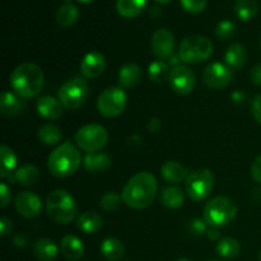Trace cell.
Segmentation results:
<instances>
[{"instance_id": "obj_33", "label": "cell", "mask_w": 261, "mask_h": 261, "mask_svg": "<svg viewBox=\"0 0 261 261\" xmlns=\"http://www.w3.org/2000/svg\"><path fill=\"white\" fill-rule=\"evenodd\" d=\"M257 10V0H236L234 3V12L241 20H251L256 17Z\"/></svg>"}, {"instance_id": "obj_3", "label": "cell", "mask_w": 261, "mask_h": 261, "mask_svg": "<svg viewBox=\"0 0 261 261\" xmlns=\"http://www.w3.org/2000/svg\"><path fill=\"white\" fill-rule=\"evenodd\" d=\"M81 165V152L71 142H65L58 145L50 153L47 160L48 171L58 178H66L74 175Z\"/></svg>"}, {"instance_id": "obj_37", "label": "cell", "mask_w": 261, "mask_h": 261, "mask_svg": "<svg viewBox=\"0 0 261 261\" xmlns=\"http://www.w3.org/2000/svg\"><path fill=\"white\" fill-rule=\"evenodd\" d=\"M180 3L186 12L191 14H199L206 8L208 0H180Z\"/></svg>"}, {"instance_id": "obj_9", "label": "cell", "mask_w": 261, "mask_h": 261, "mask_svg": "<svg viewBox=\"0 0 261 261\" xmlns=\"http://www.w3.org/2000/svg\"><path fill=\"white\" fill-rule=\"evenodd\" d=\"M214 188V175L208 168H200L188 176L185 190L193 201H203L211 195Z\"/></svg>"}, {"instance_id": "obj_26", "label": "cell", "mask_w": 261, "mask_h": 261, "mask_svg": "<svg viewBox=\"0 0 261 261\" xmlns=\"http://www.w3.org/2000/svg\"><path fill=\"white\" fill-rule=\"evenodd\" d=\"M161 201L170 209H177L185 203V194L177 186H167L161 193Z\"/></svg>"}, {"instance_id": "obj_31", "label": "cell", "mask_w": 261, "mask_h": 261, "mask_svg": "<svg viewBox=\"0 0 261 261\" xmlns=\"http://www.w3.org/2000/svg\"><path fill=\"white\" fill-rule=\"evenodd\" d=\"M63 138L60 127L54 124H45L38 129V139L45 145H58Z\"/></svg>"}, {"instance_id": "obj_22", "label": "cell", "mask_w": 261, "mask_h": 261, "mask_svg": "<svg viewBox=\"0 0 261 261\" xmlns=\"http://www.w3.org/2000/svg\"><path fill=\"white\" fill-rule=\"evenodd\" d=\"M111 158L106 153H88L83 160V166L88 172H105L111 167Z\"/></svg>"}, {"instance_id": "obj_30", "label": "cell", "mask_w": 261, "mask_h": 261, "mask_svg": "<svg viewBox=\"0 0 261 261\" xmlns=\"http://www.w3.org/2000/svg\"><path fill=\"white\" fill-rule=\"evenodd\" d=\"M79 18V9L73 3H65L56 12V22L60 27H71Z\"/></svg>"}, {"instance_id": "obj_35", "label": "cell", "mask_w": 261, "mask_h": 261, "mask_svg": "<svg viewBox=\"0 0 261 261\" xmlns=\"http://www.w3.org/2000/svg\"><path fill=\"white\" fill-rule=\"evenodd\" d=\"M121 200L122 198L117 195L116 193L107 191V193H105L103 195H102L101 201H99V206H101L105 212H115L119 209Z\"/></svg>"}, {"instance_id": "obj_25", "label": "cell", "mask_w": 261, "mask_h": 261, "mask_svg": "<svg viewBox=\"0 0 261 261\" xmlns=\"http://www.w3.org/2000/svg\"><path fill=\"white\" fill-rule=\"evenodd\" d=\"M23 103L12 92H3L0 99V111L5 117H14L22 112Z\"/></svg>"}, {"instance_id": "obj_48", "label": "cell", "mask_w": 261, "mask_h": 261, "mask_svg": "<svg viewBox=\"0 0 261 261\" xmlns=\"http://www.w3.org/2000/svg\"><path fill=\"white\" fill-rule=\"evenodd\" d=\"M155 2L161 3V4H168V3H170L171 0H155Z\"/></svg>"}, {"instance_id": "obj_28", "label": "cell", "mask_w": 261, "mask_h": 261, "mask_svg": "<svg viewBox=\"0 0 261 261\" xmlns=\"http://www.w3.org/2000/svg\"><path fill=\"white\" fill-rule=\"evenodd\" d=\"M147 0H116V10L121 17L135 18L144 10Z\"/></svg>"}, {"instance_id": "obj_43", "label": "cell", "mask_w": 261, "mask_h": 261, "mask_svg": "<svg viewBox=\"0 0 261 261\" xmlns=\"http://www.w3.org/2000/svg\"><path fill=\"white\" fill-rule=\"evenodd\" d=\"M251 82L256 86H261V63L255 65L251 70Z\"/></svg>"}, {"instance_id": "obj_39", "label": "cell", "mask_w": 261, "mask_h": 261, "mask_svg": "<svg viewBox=\"0 0 261 261\" xmlns=\"http://www.w3.org/2000/svg\"><path fill=\"white\" fill-rule=\"evenodd\" d=\"M0 198H2V204H0L2 208H5L12 200V191L5 182L0 184Z\"/></svg>"}, {"instance_id": "obj_24", "label": "cell", "mask_w": 261, "mask_h": 261, "mask_svg": "<svg viewBox=\"0 0 261 261\" xmlns=\"http://www.w3.org/2000/svg\"><path fill=\"white\" fill-rule=\"evenodd\" d=\"M161 175L167 182L178 184L188 178V171L176 161H167L161 168Z\"/></svg>"}, {"instance_id": "obj_21", "label": "cell", "mask_w": 261, "mask_h": 261, "mask_svg": "<svg viewBox=\"0 0 261 261\" xmlns=\"http://www.w3.org/2000/svg\"><path fill=\"white\" fill-rule=\"evenodd\" d=\"M41 177L40 170L36 167L32 163H24L20 167L17 168L14 172V176L9 180L15 181V182L20 184L23 186H32L38 182Z\"/></svg>"}, {"instance_id": "obj_18", "label": "cell", "mask_w": 261, "mask_h": 261, "mask_svg": "<svg viewBox=\"0 0 261 261\" xmlns=\"http://www.w3.org/2000/svg\"><path fill=\"white\" fill-rule=\"evenodd\" d=\"M60 249L64 256L69 260H79L84 256L83 242L74 234H66L61 239Z\"/></svg>"}, {"instance_id": "obj_7", "label": "cell", "mask_w": 261, "mask_h": 261, "mask_svg": "<svg viewBox=\"0 0 261 261\" xmlns=\"http://www.w3.org/2000/svg\"><path fill=\"white\" fill-rule=\"evenodd\" d=\"M89 97V86L82 76L66 81L58 92V99L68 110H76L83 106Z\"/></svg>"}, {"instance_id": "obj_42", "label": "cell", "mask_w": 261, "mask_h": 261, "mask_svg": "<svg viewBox=\"0 0 261 261\" xmlns=\"http://www.w3.org/2000/svg\"><path fill=\"white\" fill-rule=\"evenodd\" d=\"M13 229V223L12 219L8 218V217H2L0 218V232H2V236L5 237L12 232Z\"/></svg>"}, {"instance_id": "obj_8", "label": "cell", "mask_w": 261, "mask_h": 261, "mask_svg": "<svg viewBox=\"0 0 261 261\" xmlns=\"http://www.w3.org/2000/svg\"><path fill=\"white\" fill-rule=\"evenodd\" d=\"M74 140L79 149L87 153H96L107 144L109 134H107V130L101 125L88 124L76 130Z\"/></svg>"}, {"instance_id": "obj_29", "label": "cell", "mask_w": 261, "mask_h": 261, "mask_svg": "<svg viewBox=\"0 0 261 261\" xmlns=\"http://www.w3.org/2000/svg\"><path fill=\"white\" fill-rule=\"evenodd\" d=\"M0 155H2V170H0V176L3 178H10L13 173L15 172L17 167V154L14 150L8 145H2L0 148Z\"/></svg>"}, {"instance_id": "obj_14", "label": "cell", "mask_w": 261, "mask_h": 261, "mask_svg": "<svg viewBox=\"0 0 261 261\" xmlns=\"http://www.w3.org/2000/svg\"><path fill=\"white\" fill-rule=\"evenodd\" d=\"M14 205L18 213L24 218H36L40 216L41 211H42L41 199L31 191H20L15 196Z\"/></svg>"}, {"instance_id": "obj_11", "label": "cell", "mask_w": 261, "mask_h": 261, "mask_svg": "<svg viewBox=\"0 0 261 261\" xmlns=\"http://www.w3.org/2000/svg\"><path fill=\"white\" fill-rule=\"evenodd\" d=\"M232 81V70L222 63H212L204 69L203 82L212 89H222Z\"/></svg>"}, {"instance_id": "obj_46", "label": "cell", "mask_w": 261, "mask_h": 261, "mask_svg": "<svg viewBox=\"0 0 261 261\" xmlns=\"http://www.w3.org/2000/svg\"><path fill=\"white\" fill-rule=\"evenodd\" d=\"M206 236L211 241H216V240L219 239V231L217 228H211L206 232Z\"/></svg>"}, {"instance_id": "obj_23", "label": "cell", "mask_w": 261, "mask_h": 261, "mask_svg": "<svg viewBox=\"0 0 261 261\" xmlns=\"http://www.w3.org/2000/svg\"><path fill=\"white\" fill-rule=\"evenodd\" d=\"M76 226L84 233H96L103 226V219L97 212H84L76 219Z\"/></svg>"}, {"instance_id": "obj_44", "label": "cell", "mask_w": 261, "mask_h": 261, "mask_svg": "<svg viewBox=\"0 0 261 261\" xmlns=\"http://www.w3.org/2000/svg\"><path fill=\"white\" fill-rule=\"evenodd\" d=\"M161 129V121L158 119H152L148 122V130L150 133H157Z\"/></svg>"}, {"instance_id": "obj_17", "label": "cell", "mask_w": 261, "mask_h": 261, "mask_svg": "<svg viewBox=\"0 0 261 261\" xmlns=\"http://www.w3.org/2000/svg\"><path fill=\"white\" fill-rule=\"evenodd\" d=\"M247 60V51L246 47L241 43H232L227 47L226 53H224V61L226 65L231 69L232 71L240 70L242 66L246 64Z\"/></svg>"}, {"instance_id": "obj_32", "label": "cell", "mask_w": 261, "mask_h": 261, "mask_svg": "<svg viewBox=\"0 0 261 261\" xmlns=\"http://www.w3.org/2000/svg\"><path fill=\"white\" fill-rule=\"evenodd\" d=\"M241 251V245L233 237H224L217 244V252L224 259H233Z\"/></svg>"}, {"instance_id": "obj_52", "label": "cell", "mask_w": 261, "mask_h": 261, "mask_svg": "<svg viewBox=\"0 0 261 261\" xmlns=\"http://www.w3.org/2000/svg\"><path fill=\"white\" fill-rule=\"evenodd\" d=\"M208 261H218V260H208Z\"/></svg>"}, {"instance_id": "obj_50", "label": "cell", "mask_w": 261, "mask_h": 261, "mask_svg": "<svg viewBox=\"0 0 261 261\" xmlns=\"http://www.w3.org/2000/svg\"><path fill=\"white\" fill-rule=\"evenodd\" d=\"M79 2H82V3H91V2H93V0H79Z\"/></svg>"}, {"instance_id": "obj_38", "label": "cell", "mask_w": 261, "mask_h": 261, "mask_svg": "<svg viewBox=\"0 0 261 261\" xmlns=\"http://www.w3.org/2000/svg\"><path fill=\"white\" fill-rule=\"evenodd\" d=\"M189 231H190V233L196 234V236L206 233L208 228H206L205 221H201V219H194V221H191L190 224H189Z\"/></svg>"}, {"instance_id": "obj_53", "label": "cell", "mask_w": 261, "mask_h": 261, "mask_svg": "<svg viewBox=\"0 0 261 261\" xmlns=\"http://www.w3.org/2000/svg\"><path fill=\"white\" fill-rule=\"evenodd\" d=\"M260 48H261V38H260Z\"/></svg>"}, {"instance_id": "obj_40", "label": "cell", "mask_w": 261, "mask_h": 261, "mask_svg": "<svg viewBox=\"0 0 261 261\" xmlns=\"http://www.w3.org/2000/svg\"><path fill=\"white\" fill-rule=\"evenodd\" d=\"M251 111L255 120L261 125V93L257 94L251 102Z\"/></svg>"}, {"instance_id": "obj_19", "label": "cell", "mask_w": 261, "mask_h": 261, "mask_svg": "<svg viewBox=\"0 0 261 261\" xmlns=\"http://www.w3.org/2000/svg\"><path fill=\"white\" fill-rule=\"evenodd\" d=\"M142 78L143 70L138 64H126L119 71V83L122 88H133L138 86Z\"/></svg>"}, {"instance_id": "obj_10", "label": "cell", "mask_w": 261, "mask_h": 261, "mask_svg": "<svg viewBox=\"0 0 261 261\" xmlns=\"http://www.w3.org/2000/svg\"><path fill=\"white\" fill-rule=\"evenodd\" d=\"M127 103L126 93L119 87H110L99 94L97 110L105 117H116L124 112Z\"/></svg>"}, {"instance_id": "obj_27", "label": "cell", "mask_w": 261, "mask_h": 261, "mask_svg": "<svg viewBox=\"0 0 261 261\" xmlns=\"http://www.w3.org/2000/svg\"><path fill=\"white\" fill-rule=\"evenodd\" d=\"M101 254L109 261L120 260L125 254L124 244L119 239L109 237V239L103 240V242L101 244Z\"/></svg>"}, {"instance_id": "obj_20", "label": "cell", "mask_w": 261, "mask_h": 261, "mask_svg": "<svg viewBox=\"0 0 261 261\" xmlns=\"http://www.w3.org/2000/svg\"><path fill=\"white\" fill-rule=\"evenodd\" d=\"M33 255L40 261H54L58 257L59 249L55 242L50 239L37 240L32 246Z\"/></svg>"}, {"instance_id": "obj_47", "label": "cell", "mask_w": 261, "mask_h": 261, "mask_svg": "<svg viewBox=\"0 0 261 261\" xmlns=\"http://www.w3.org/2000/svg\"><path fill=\"white\" fill-rule=\"evenodd\" d=\"M245 98H246V96H245L241 91H236L234 93H232V99H233V102H242Z\"/></svg>"}, {"instance_id": "obj_16", "label": "cell", "mask_w": 261, "mask_h": 261, "mask_svg": "<svg viewBox=\"0 0 261 261\" xmlns=\"http://www.w3.org/2000/svg\"><path fill=\"white\" fill-rule=\"evenodd\" d=\"M63 103L51 96H42L37 99L36 109L40 116L46 120H59L63 116Z\"/></svg>"}, {"instance_id": "obj_12", "label": "cell", "mask_w": 261, "mask_h": 261, "mask_svg": "<svg viewBox=\"0 0 261 261\" xmlns=\"http://www.w3.org/2000/svg\"><path fill=\"white\" fill-rule=\"evenodd\" d=\"M150 47L153 55L160 60L171 58L175 51V36L166 28H158L152 35Z\"/></svg>"}, {"instance_id": "obj_51", "label": "cell", "mask_w": 261, "mask_h": 261, "mask_svg": "<svg viewBox=\"0 0 261 261\" xmlns=\"http://www.w3.org/2000/svg\"><path fill=\"white\" fill-rule=\"evenodd\" d=\"M259 259H260V261H261V251H260V256H259Z\"/></svg>"}, {"instance_id": "obj_41", "label": "cell", "mask_w": 261, "mask_h": 261, "mask_svg": "<svg viewBox=\"0 0 261 261\" xmlns=\"http://www.w3.org/2000/svg\"><path fill=\"white\" fill-rule=\"evenodd\" d=\"M251 176L256 182L261 184V154L255 158L251 166Z\"/></svg>"}, {"instance_id": "obj_49", "label": "cell", "mask_w": 261, "mask_h": 261, "mask_svg": "<svg viewBox=\"0 0 261 261\" xmlns=\"http://www.w3.org/2000/svg\"><path fill=\"white\" fill-rule=\"evenodd\" d=\"M176 261H191V260L186 259V257H181V259H178V260H176Z\"/></svg>"}, {"instance_id": "obj_15", "label": "cell", "mask_w": 261, "mask_h": 261, "mask_svg": "<svg viewBox=\"0 0 261 261\" xmlns=\"http://www.w3.org/2000/svg\"><path fill=\"white\" fill-rule=\"evenodd\" d=\"M105 69H106V59L97 51L87 54L81 63V71L87 79L98 78L99 75H102Z\"/></svg>"}, {"instance_id": "obj_45", "label": "cell", "mask_w": 261, "mask_h": 261, "mask_svg": "<svg viewBox=\"0 0 261 261\" xmlns=\"http://www.w3.org/2000/svg\"><path fill=\"white\" fill-rule=\"evenodd\" d=\"M13 242H14V245L17 247H24L27 245V237L23 233H19L14 237V241Z\"/></svg>"}, {"instance_id": "obj_5", "label": "cell", "mask_w": 261, "mask_h": 261, "mask_svg": "<svg viewBox=\"0 0 261 261\" xmlns=\"http://www.w3.org/2000/svg\"><path fill=\"white\" fill-rule=\"evenodd\" d=\"M237 205L227 196H217L205 204L203 211L204 221L212 228L223 227L231 223L237 216Z\"/></svg>"}, {"instance_id": "obj_1", "label": "cell", "mask_w": 261, "mask_h": 261, "mask_svg": "<svg viewBox=\"0 0 261 261\" xmlns=\"http://www.w3.org/2000/svg\"><path fill=\"white\" fill-rule=\"evenodd\" d=\"M158 191L157 178L150 172L143 171L133 176L122 189V201L129 208L145 209L153 203Z\"/></svg>"}, {"instance_id": "obj_2", "label": "cell", "mask_w": 261, "mask_h": 261, "mask_svg": "<svg viewBox=\"0 0 261 261\" xmlns=\"http://www.w3.org/2000/svg\"><path fill=\"white\" fill-rule=\"evenodd\" d=\"M43 71L33 63H23L10 74V86L22 98H33L43 88Z\"/></svg>"}, {"instance_id": "obj_4", "label": "cell", "mask_w": 261, "mask_h": 261, "mask_svg": "<svg viewBox=\"0 0 261 261\" xmlns=\"http://www.w3.org/2000/svg\"><path fill=\"white\" fill-rule=\"evenodd\" d=\"M46 212L48 218L59 224H69L78 214L76 201L70 194L63 189L50 193L46 200Z\"/></svg>"}, {"instance_id": "obj_13", "label": "cell", "mask_w": 261, "mask_h": 261, "mask_svg": "<svg viewBox=\"0 0 261 261\" xmlns=\"http://www.w3.org/2000/svg\"><path fill=\"white\" fill-rule=\"evenodd\" d=\"M170 86L176 93L189 94L195 87V74L190 68L182 65H176L171 69L170 74Z\"/></svg>"}, {"instance_id": "obj_36", "label": "cell", "mask_w": 261, "mask_h": 261, "mask_svg": "<svg viewBox=\"0 0 261 261\" xmlns=\"http://www.w3.org/2000/svg\"><path fill=\"white\" fill-rule=\"evenodd\" d=\"M236 33V24L229 19H223L217 24L216 36L219 40H228Z\"/></svg>"}, {"instance_id": "obj_6", "label": "cell", "mask_w": 261, "mask_h": 261, "mask_svg": "<svg viewBox=\"0 0 261 261\" xmlns=\"http://www.w3.org/2000/svg\"><path fill=\"white\" fill-rule=\"evenodd\" d=\"M214 50L213 42L200 35L188 36L178 47V56L186 64H199L208 60Z\"/></svg>"}, {"instance_id": "obj_34", "label": "cell", "mask_w": 261, "mask_h": 261, "mask_svg": "<svg viewBox=\"0 0 261 261\" xmlns=\"http://www.w3.org/2000/svg\"><path fill=\"white\" fill-rule=\"evenodd\" d=\"M171 69L168 66V64H166L165 61L157 60L153 61L152 64L148 68V75L149 79L154 83H163V82L168 81L170 79Z\"/></svg>"}]
</instances>
